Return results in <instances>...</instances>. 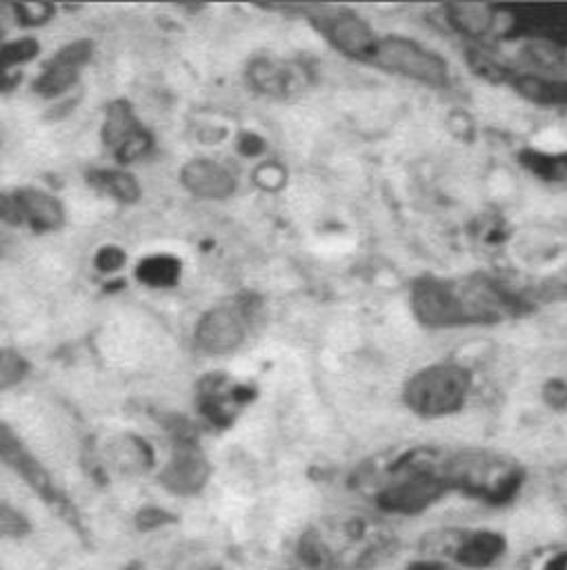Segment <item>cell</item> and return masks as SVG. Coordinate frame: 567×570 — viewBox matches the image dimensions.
<instances>
[{
	"label": "cell",
	"mask_w": 567,
	"mask_h": 570,
	"mask_svg": "<svg viewBox=\"0 0 567 570\" xmlns=\"http://www.w3.org/2000/svg\"><path fill=\"white\" fill-rule=\"evenodd\" d=\"M470 375L454 364L425 368L405 386V403L420 417H443L461 410L470 392Z\"/></svg>",
	"instance_id": "cell-4"
},
{
	"label": "cell",
	"mask_w": 567,
	"mask_h": 570,
	"mask_svg": "<svg viewBox=\"0 0 567 570\" xmlns=\"http://www.w3.org/2000/svg\"><path fill=\"white\" fill-rule=\"evenodd\" d=\"M125 263V254L118 248H103L96 256V267L103 272H114Z\"/></svg>",
	"instance_id": "cell-28"
},
{
	"label": "cell",
	"mask_w": 567,
	"mask_h": 570,
	"mask_svg": "<svg viewBox=\"0 0 567 570\" xmlns=\"http://www.w3.org/2000/svg\"><path fill=\"white\" fill-rule=\"evenodd\" d=\"M163 522H167L163 511H146L143 515H140V526H143V528H157Z\"/></svg>",
	"instance_id": "cell-30"
},
{
	"label": "cell",
	"mask_w": 567,
	"mask_h": 570,
	"mask_svg": "<svg viewBox=\"0 0 567 570\" xmlns=\"http://www.w3.org/2000/svg\"><path fill=\"white\" fill-rule=\"evenodd\" d=\"M103 138L114 150L116 159L123 163L140 159L152 146L150 134L136 123L131 110L125 103H116L109 107Z\"/></svg>",
	"instance_id": "cell-10"
},
{
	"label": "cell",
	"mask_w": 567,
	"mask_h": 570,
	"mask_svg": "<svg viewBox=\"0 0 567 570\" xmlns=\"http://www.w3.org/2000/svg\"><path fill=\"white\" fill-rule=\"evenodd\" d=\"M202 388V410L211 421L221 425L230 423L236 414V408L245 401V390L228 386L223 379H207Z\"/></svg>",
	"instance_id": "cell-16"
},
{
	"label": "cell",
	"mask_w": 567,
	"mask_h": 570,
	"mask_svg": "<svg viewBox=\"0 0 567 570\" xmlns=\"http://www.w3.org/2000/svg\"><path fill=\"white\" fill-rule=\"evenodd\" d=\"M112 457L114 464L123 470H146L152 464V453L148 448L146 442L134 440V437H125L118 444H114L112 448Z\"/></svg>",
	"instance_id": "cell-22"
},
{
	"label": "cell",
	"mask_w": 567,
	"mask_h": 570,
	"mask_svg": "<svg viewBox=\"0 0 567 570\" xmlns=\"http://www.w3.org/2000/svg\"><path fill=\"white\" fill-rule=\"evenodd\" d=\"M254 176H256V183L267 187V190H276L282 183V179H286V174H282V170L276 163L261 166Z\"/></svg>",
	"instance_id": "cell-27"
},
{
	"label": "cell",
	"mask_w": 567,
	"mask_h": 570,
	"mask_svg": "<svg viewBox=\"0 0 567 570\" xmlns=\"http://www.w3.org/2000/svg\"><path fill=\"white\" fill-rule=\"evenodd\" d=\"M36 54H38V43L34 38L8 43L5 47H0V67L8 69L14 65H21V62H27Z\"/></svg>",
	"instance_id": "cell-25"
},
{
	"label": "cell",
	"mask_w": 567,
	"mask_h": 570,
	"mask_svg": "<svg viewBox=\"0 0 567 570\" xmlns=\"http://www.w3.org/2000/svg\"><path fill=\"white\" fill-rule=\"evenodd\" d=\"M0 219L10 224H21V207L16 194H0Z\"/></svg>",
	"instance_id": "cell-29"
},
{
	"label": "cell",
	"mask_w": 567,
	"mask_h": 570,
	"mask_svg": "<svg viewBox=\"0 0 567 570\" xmlns=\"http://www.w3.org/2000/svg\"><path fill=\"white\" fill-rule=\"evenodd\" d=\"M372 62H377L385 71H392V75L432 88H441L448 83L445 60L439 54L430 52L428 47H423L409 38L390 36L379 41Z\"/></svg>",
	"instance_id": "cell-5"
},
{
	"label": "cell",
	"mask_w": 567,
	"mask_h": 570,
	"mask_svg": "<svg viewBox=\"0 0 567 570\" xmlns=\"http://www.w3.org/2000/svg\"><path fill=\"white\" fill-rule=\"evenodd\" d=\"M416 319L428 328H452L499 321L510 310V299L483 281H443L425 276L412 288Z\"/></svg>",
	"instance_id": "cell-1"
},
{
	"label": "cell",
	"mask_w": 567,
	"mask_h": 570,
	"mask_svg": "<svg viewBox=\"0 0 567 570\" xmlns=\"http://www.w3.org/2000/svg\"><path fill=\"white\" fill-rule=\"evenodd\" d=\"M21 207V224H32L36 230H54L62 224V209L56 198L38 190L16 192Z\"/></svg>",
	"instance_id": "cell-15"
},
{
	"label": "cell",
	"mask_w": 567,
	"mask_h": 570,
	"mask_svg": "<svg viewBox=\"0 0 567 570\" xmlns=\"http://www.w3.org/2000/svg\"><path fill=\"white\" fill-rule=\"evenodd\" d=\"M448 488L441 472L428 466H412L403 479L390 483L379 494V504L390 513L416 515L432 506Z\"/></svg>",
	"instance_id": "cell-6"
},
{
	"label": "cell",
	"mask_w": 567,
	"mask_h": 570,
	"mask_svg": "<svg viewBox=\"0 0 567 570\" xmlns=\"http://www.w3.org/2000/svg\"><path fill=\"white\" fill-rule=\"evenodd\" d=\"M250 81L258 92L271 96L292 94L301 88V75L297 67L269 58H261L250 67Z\"/></svg>",
	"instance_id": "cell-14"
},
{
	"label": "cell",
	"mask_w": 567,
	"mask_h": 570,
	"mask_svg": "<svg viewBox=\"0 0 567 570\" xmlns=\"http://www.w3.org/2000/svg\"><path fill=\"white\" fill-rule=\"evenodd\" d=\"M27 373V362L14 350H0V390L19 384Z\"/></svg>",
	"instance_id": "cell-24"
},
{
	"label": "cell",
	"mask_w": 567,
	"mask_h": 570,
	"mask_svg": "<svg viewBox=\"0 0 567 570\" xmlns=\"http://www.w3.org/2000/svg\"><path fill=\"white\" fill-rule=\"evenodd\" d=\"M381 550L379 533L366 522L351 520L310 531L301 555L314 570H351L368 563Z\"/></svg>",
	"instance_id": "cell-2"
},
{
	"label": "cell",
	"mask_w": 567,
	"mask_h": 570,
	"mask_svg": "<svg viewBox=\"0 0 567 570\" xmlns=\"http://www.w3.org/2000/svg\"><path fill=\"white\" fill-rule=\"evenodd\" d=\"M545 570H567V552L554 557V559L545 566Z\"/></svg>",
	"instance_id": "cell-32"
},
{
	"label": "cell",
	"mask_w": 567,
	"mask_h": 570,
	"mask_svg": "<svg viewBox=\"0 0 567 570\" xmlns=\"http://www.w3.org/2000/svg\"><path fill=\"white\" fill-rule=\"evenodd\" d=\"M450 25L467 36V38H483L491 32L499 8L478 5V3H463V5H448L445 8Z\"/></svg>",
	"instance_id": "cell-17"
},
{
	"label": "cell",
	"mask_w": 567,
	"mask_h": 570,
	"mask_svg": "<svg viewBox=\"0 0 567 570\" xmlns=\"http://www.w3.org/2000/svg\"><path fill=\"white\" fill-rule=\"evenodd\" d=\"M16 81H19L16 77L8 75V69L0 67V90H10V88H12Z\"/></svg>",
	"instance_id": "cell-33"
},
{
	"label": "cell",
	"mask_w": 567,
	"mask_h": 570,
	"mask_svg": "<svg viewBox=\"0 0 567 570\" xmlns=\"http://www.w3.org/2000/svg\"><path fill=\"white\" fill-rule=\"evenodd\" d=\"M441 477L448 486L465 490L467 494L481 497L485 502H508V499L519 490L523 475L519 466L501 455L467 451L454 455Z\"/></svg>",
	"instance_id": "cell-3"
},
{
	"label": "cell",
	"mask_w": 567,
	"mask_h": 570,
	"mask_svg": "<svg viewBox=\"0 0 567 570\" xmlns=\"http://www.w3.org/2000/svg\"><path fill=\"white\" fill-rule=\"evenodd\" d=\"M504 550H506V542L501 535L483 531V533H474L459 546L456 561L467 568H485L499 559Z\"/></svg>",
	"instance_id": "cell-18"
},
{
	"label": "cell",
	"mask_w": 567,
	"mask_h": 570,
	"mask_svg": "<svg viewBox=\"0 0 567 570\" xmlns=\"http://www.w3.org/2000/svg\"><path fill=\"white\" fill-rule=\"evenodd\" d=\"M316 27L325 34V38L345 56L372 60L379 38L370 30V25L351 12H327L314 19Z\"/></svg>",
	"instance_id": "cell-8"
},
{
	"label": "cell",
	"mask_w": 567,
	"mask_h": 570,
	"mask_svg": "<svg viewBox=\"0 0 567 570\" xmlns=\"http://www.w3.org/2000/svg\"><path fill=\"white\" fill-rule=\"evenodd\" d=\"M92 183L99 185L101 190L109 192L112 196H116L118 201H136L140 194V187L136 183V179L127 172H118V170H103V172H92Z\"/></svg>",
	"instance_id": "cell-23"
},
{
	"label": "cell",
	"mask_w": 567,
	"mask_h": 570,
	"mask_svg": "<svg viewBox=\"0 0 567 570\" xmlns=\"http://www.w3.org/2000/svg\"><path fill=\"white\" fill-rule=\"evenodd\" d=\"M209 475V466L198 448L192 444H181L161 475V481L167 490L176 494H194L198 492Z\"/></svg>",
	"instance_id": "cell-12"
},
{
	"label": "cell",
	"mask_w": 567,
	"mask_h": 570,
	"mask_svg": "<svg viewBox=\"0 0 567 570\" xmlns=\"http://www.w3.org/2000/svg\"><path fill=\"white\" fill-rule=\"evenodd\" d=\"M514 88L534 103L567 105V81L523 75L514 81Z\"/></svg>",
	"instance_id": "cell-19"
},
{
	"label": "cell",
	"mask_w": 567,
	"mask_h": 570,
	"mask_svg": "<svg viewBox=\"0 0 567 570\" xmlns=\"http://www.w3.org/2000/svg\"><path fill=\"white\" fill-rule=\"evenodd\" d=\"M181 176L185 187L202 198H228L236 187L234 176L215 161H192Z\"/></svg>",
	"instance_id": "cell-13"
},
{
	"label": "cell",
	"mask_w": 567,
	"mask_h": 570,
	"mask_svg": "<svg viewBox=\"0 0 567 570\" xmlns=\"http://www.w3.org/2000/svg\"><path fill=\"white\" fill-rule=\"evenodd\" d=\"M510 21L508 34H519L552 43L558 47L567 45V5H517L504 8Z\"/></svg>",
	"instance_id": "cell-7"
},
{
	"label": "cell",
	"mask_w": 567,
	"mask_h": 570,
	"mask_svg": "<svg viewBox=\"0 0 567 570\" xmlns=\"http://www.w3.org/2000/svg\"><path fill=\"white\" fill-rule=\"evenodd\" d=\"M16 14L25 25H40L54 14V8L47 3H21L16 5Z\"/></svg>",
	"instance_id": "cell-26"
},
{
	"label": "cell",
	"mask_w": 567,
	"mask_h": 570,
	"mask_svg": "<svg viewBox=\"0 0 567 570\" xmlns=\"http://www.w3.org/2000/svg\"><path fill=\"white\" fill-rule=\"evenodd\" d=\"M407 570H454L445 563H437V561H418V563H412Z\"/></svg>",
	"instance_id": "cell-31"
},
{
	"label": "cell",
	"mask_w": 567,
	"mask_h": 570,
	"mask_svg": "<svg viewBox=\"0 0 567 570\" xmlns=\"http://www.w3.org/2000/svg\"><path fill=\"white\" fill-rule=\"evenodd\" d=\"M247 319L241 308L223 306L209 310L198 328H196V341L205 352L211 354H225L239 347L245 339Z\"/></svg>",
	"instance_id": "cell-9"
},
{
	"label": "cell",
	"mask_w": 567,
	"mask_h": 570,
	"mask_svg": "<svg viewBox=\"0 0 567 570\" xmlns=\"http://www.w3.org/2000/svg\"><path fill=\"white\" fill-rule=\"evenodd\" d=\"M523 168L532 170L536 176L549 181V183H560L567 181V152L565 155H541L534 150H525L521 155Z\"/></svg>",
	"instance_id": "cell-20"
},
{
	"label": "cell",
	"mask_w": 567,
	"mask_h": 570,
	"mask_svg": "<svg viewBox=\"0 0 567 570\" xmlns=\"http://www.w3.org/2000/svg\"><path fill=\"white\" fill-rule=\"evenodd\" d=\"M178 274L181 263L172 256H150L138 265V278L148 285H157V288L174 285L178 281Z\"/></svg>",
	"instance_id": "cell-21"
},
{
	"label": "cell",
	"mask_w": 567,
	"mask_h": 570,
	"mask_svg": "<svg viewBox=\"0 0 567 570\" xmlns=\"http://www.w3.org/2000/svg\"><path fill=\"white\" fill-rule=\"evenodd\" d=\"M92 56V43L88 41H77L72 45H67L60 49L54 60L47 65L45 75L36 83V92L43 96H58L67 88H72L79 69L90 60Z\"/></svg>",
	"instance_id": "cell-11"
}]
</instances>
